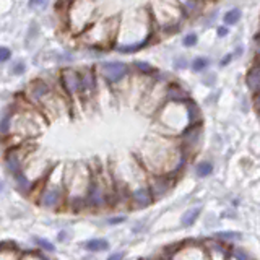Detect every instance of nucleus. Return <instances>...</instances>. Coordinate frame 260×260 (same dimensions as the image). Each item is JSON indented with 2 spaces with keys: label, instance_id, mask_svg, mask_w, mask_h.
I'll list each match as a JSON object with an SVG mask.
<instances>
[{
  "label": "nucleus",
  "instance_id": "nucleus-28",
  "mask_svg": "<svg viewBox=\"0 0 260 260\" xmlns=\"http://www.w3.org/2000/svg\"><path fill=\"white\" fill-rule=\"evenodd\" d=\"M124 221H127V215H116V216H109L108 219H106V224L117 226V224H122Z\"/></svg>",
  "mask_w": 260,
  "mask_h": 260
},
{
  "label": "nucleus",
  "instance_id": "nucleus-11",
  "mask_svg": "<svg viewBox=\"0 0 260 260\" xmlns=\"http://www.w3.org/2000/svg\"><path fill=\"white\" fill-rule=\"evenodd\" d=\"M132 72L135 77H140V78H145V80H153L159 75V69L154 67L153 63L146 62V60H134L132 63Z\"/></svg>",
  "mask_w": 260,
  "mask_h": 260
},
{
  "label": "nucleus",
  "instance_id": "nucleus-30",
  "mask_svg": "<svg viewBox=\"0 0 260 260\" xmlns=\"http://www.w3.org/2000/svg\"><path fill=\"white\" fill-rule=\"evenodd\" d=\"M26 70V65H24L21 60H16L13 65H12V73L13 75H21V73Z\"/></svg>",
  "mask_w": 260,
  "mask_h": 260
},
{
  "label": "nucleus",
  "instance_id": "nucleus-8",
  "mask_svg": "<svg viewBox=\"0 0 260 260\" xmlns=\"http://www.w3.org/2000/svg\"><path fill=\"white\" fill-rule=\"evenodd\" d=\"M154 203V199L150 192L148 181L137 182L134 187H130L128 192V208L130 210H143L148 208Z\"/></svg>",
  "mask_w": 260,
  "mask_h": 260
},
{
  "label": "nucleus",
  "instance_id": "nucleus-20",
  "mask_svg": "<svg viewBox=\"0 0 260 260\" xmlns=\"http://www.w3.org/2000/svg\"><path fill=\"white\" fill-rule=\"evenodd\" d=\"M12 130H13V112L8 111L0 117V137L8 138L12 135Z\"/></svg>",
  "mask_w": 260,
  "mask_h": 260
},
{
  "label": "nucleus",
  "instance_id": "nucleus-4",
  "mask_svg": "<svg viewBox=\"0 0 260 260\" xmlns=\"http://www.w3.org/2000/svg\"><path fill=\"white\" fill-rule=\"evenodd\" d=\"M59 86L62 89V94L67 98V101H80V88H81V77L80 69L75 67H63L59 73Z\"/></svg>",
  "mask_w": 260,
  "mask_h": 260
},
{
  "label": "nucleus",
  "instance_id": "nucleus-27",
  "mask_svg": "<svg viewBox=\"0 0 260 260\" xmlns=\"http://www.w3.org/2000/svg\"><path fill=\"white\" fill-rule=\"evenodd\" d=\"M202 83L205 85L207 88H213L216 85V73L215 72L205 73V75H203V78H202Z\"/></svg>",
  "mask_w": 260,
  "mask_h": 260
},
{
  "label": "nucleus",
  "instance_id": "nucleus-6",
  "mask_svg": "<svg viewBox=\"0 0 260 260\" xmlns=\"http://www.w3.org/2000/svg\"><path fill=\"white\" fill-rule=\"evenodd\" d=\"M177 140H179V145H181L182 151L190 159H193V156L200 150V145L203 142V124L190 125L181 137L177 138Z\"/></svg>",
  "mask_w": 260,
  "mask_h": 260
},
{
  "label": "nucleus",
  "instance_id": "nucleus-2",
  "mask_svg": "<svg viewBox=\"0 0 260 260\" xmlns=\"http://www.w3.org/2000/svg\"><path fill=\"white\" fill-rule=\"evenodd\" d=\"M166 260H210L208 252L203 246V241L187 239L176 242L165 250Z\"/></svg>",
  "mask_w": 260,
  "mask_h": 260
},
{
  "label": "nucleus",
  "instance_id": "nucleus-19",
  "mask_svg": "<svg viewBox=\"0 0 260 260\" xmlns=\"http://www.w3.org/2000/svg\"><path fill=\"white\" fill-rule=\"evenodd\" d=\"M211 65V59L207 55H197L190 60V70L193 73H205Z\"/></svg>",
  "mask_w": 260,
  "mask_h": 260
},
{
  "label": "nucleus",
  "instance_id": "nucleus-22",
  "mask_svg": "<svg viewBox=\"0 0 260 260\" xmlns=\"http://www.w3.org/2000/svg\"><path fill=\"white\" fill-rule=\"evenodd\" d=\"M231 260H254V258H252L247 249L236 244V246H231Z\"/></svg>",
  "mask_w": 260,
  "mask_h": 260
},
{
  "label": "nucleus",
  "instance_id": "nucleus-25",
  "mask_svg": "<svg viewBox=\"0 0 260 260\" xmlns=\"http://www.w3.org/2000/svg\"><path fill=\"white\" fill-rule=\"evenodd\" d=\"M218 18H221V15H218V12H205L202 15V23L205 24V28H210L213 26V24L216 23Z\"/></svg>",
  "mask_w": 260,
  "mask_h": 260
},
{
  "label": "nucleus",
  "instance_id": "nucleus-17",
  "mask_svg": "<svg viewBox=\"0 0 260 260\" xmlns=\"http://www.w3.org/2000/svg\"><path fill=\"white\" fill-rule=\"evenodd\" d=\"M13 182L16 185V189H18V192L24 193V195H29L31 190H32V185H35V182H32V179L28 177L26 171H23V173L13 176Z\"/></svg>",
  "mask_w": 260,
  "mask_h": 260
},
{
  "label": "nucleus",
  "instance_id": "nucleus-9",
  "mask_svg": "<svg viewBox=\"0 0 260 260\" xmlns=\"http://www.w3.org/2000/svg\"><path fill=\"white\" fill-rule=\"evenodd\" d=\"M176 181L177 179H174L169 174H151V176H148V187H150V192L153 195L154 202L165 199L166 195L173 190Z\"/></svg>",
  "mask_w": 260,
  "mask_h": 260
},
{
  "label": "nucleus",
  "instance_id": "nucleus-7",
  "mask_svg": "<svg viewBox=\"0 0 260 260\" xmlns=\"http://www.w3.org/2000/svg\"><path fill=\"white\" fill-rule=\"evenodd\" d=\"M81 77V88H80V101L83 104H88L98 93V72L96 67H83L80 69Z\"/></svg>",
  "mask_w": 260,
  "mask_h": 260
},
{
  "label": "nucleus",
  "instance_id": "nucleus-10",
  "mask_svg": "<svg viewBox=\"0 0 260 260\" xmlns=\"http://www.w3.org/2000/svg\"><path fill=\"white\" fill-rule=\"evenodd\" d=\"M192 96L189 88H187L181 80L173 78L168 83L166 88V103L171 104H185L187 101H190Z\"/></svg>",
  "mask_w": 260,
  "mask_h": 260
},
{
  "label": "nucleus",
  "instance_id": "nucleus-29",
  "mask_svg": "<svg viewBox=\"0 0 260 260\" xmlns=\"http://www.w3.org/2000/svg\"><path fill=\"white\" fill-rule=\"evenodd\" d=\"M12 57V51L7 46H0V63H5L10 60Z\"/></svg>",
  "mask_w": 260,
  "mask_h": 260
},
{
  "label": "nucleus",
  "instance_id": "nucleus-33",
  "mask_svg": "<svg viewBox=\"0 0 260 260\" xmlns=\"http://www.w3.org/2000/svg\"><path fill=\"white\" fill-rule=\"evenodd\" d=\"M124 258H125V252L124 250H117V252H112V254H109L106 260H124Z\"/></svg>",
  "mask_w": 260,
  "mask_h": 260
},
{
  "label": "nucleus",
  "instance_id": "nucleus-3",
  "mask_svg": "<svg viewBox=\"0 0 260 260\" xmlns=\"http://www.w3.org/2000/svg\"><path fill=\"white\" fill-rule=\"evenodd\" d=\"M36 203L46 210H59L62 207H67V190H65L63 179L59 182H52L51 173H49Z\"/></svg>",
  "mask_w": 260,
  "mask_h": 260
},
{
  "label": "nucleus",
  "instance_id": "nucleus-34",
  "mask_svg": "<svg viewBox=\"0 0 260 260\" xmlns=\"http://www.w3.org/2000/svg\"><path fill=\"white\" fill-rule=\"evenodd\" d=\"M59 60H60V62H65V63H72V62H73V55H72L70 52H65V54H62V55L59 57Z\"/></svg>",
  "mask_w": 260,
  "mask_h": 260
},
{
  "label": "nucleus",
  "instance_id": "nucleus-39",
  "mask_svg": "<svg viewBox=\"0 0 260 260\" xmlns=\"http://www.w3.org/2000/svg\"><path fill=\"white\" fill-rule=\"evenodd\" d=\"M255 114H257V119H258V122H260V109H257Z\"/></svg>",
  "mask_w": 260,
  "mask_h": 260
},
{
  "label": "nucleus",
  "instance_id": "nucleus-31",
  "mask_svg": "<svg viewBox=\"0 0 260 260\" xmlns=\"http://www.w3.org/2000/svg\"><path fill=\"white\" fill-rule=\"evenodd\" d=\"M234 60V55H233V52H226L221 59H219V67H228V65H230L231 62Z\"/></svg>",
  "mask_w": 260,
  "mask_h": 260
},
{
  "label": "nucleus",
  "instance_id": "nucleus-24",
  "mask_svg": "<svg viewBox=\"0 0 260 260\" xmlns=\"http://www.w3.org/2000/svg\"><path fill=\"white\" fill-rule=\"evenodd\" d=\"M173 67L176 70H187V69H190V60L187 59L184 54H179L173 59Z\"/></svg>",
  "mask_w": 260,
  "mask_h": 260
},
{
  "label": "nucleus",
  "instance_id": "nucleus-16",
  "mask_svg": "<svg viewBox=\"0 0 260 260\" xmlns=\"http://www.w3.org/2000/svg\"><path fill=\"white\" fill-rule=\"evenodd\" d=\"M241 20H242V10L239 7L228 8L224 13H221V24H224V26H228V28L238 24Z\"/></svg>",
  "mask_w": 260,
  "mask_h": 260
},
{
  "label": "nucleus",
  "instance_id": "nucleus-35",
  "mask_svg": "<svg viewBox=\"0 0 260 260\" xmlns=\"http://www.w3.org/2000/svg\"><path fill=\"white\" fill-rule=\"evenodd\" d=\"M242 54H244V46L239 44V46L233 51V55H234V59H238V57H242Z\"/></svg>",
  "mask_w": 260,
  "mask_h": 260
},
{
  "label": "nucleus",
  "instance_id": "nucleus-13",
  "mask_svg": "<svg viewBox=\"0 0 260 260\" xmlns=\"http://www.w3.org/2000/svg\"><path fill=\"white\" fill-rule=\"evenodd\" d=\"M246 86L250 91V96L260 91V65L252 63L246 73Z\"/></svg>",
  "mask_w": 260,
  "mask_h": 260
},
{
  "label": "nucleus",
  "instance_id": "nucleus-18",
  "mask_svg": "<svg viewBox=\"0 0 260 260\" xmlns=\"http://www.w3.org/2000/svg\"><path fill=\"white\" fill-rule=\"evenodd\" d=\"M213 171H215L213 162L208 161V159H200V161H197L193 165V173H195V176H197L199 179L210 177L211 174H213Z\"/></svg>",
  "mask_w": 260,
  "mask_h": 260
},
{
  "label": "nucleus",
  "instance_id": "nucleus-26",
  "mask_svg": "<svg viewBox=\"0 0 260 260\" xmlns=\"http://www.w3.org/2000/svg\"><path fill=\"white\" fill-rule=\"evenodd\" d=\"M35 244L38 246L39 250H46V252H55V246L47 239L43 238H35Z\"/></svg>",
  "mask_w": 260,
  "mask_h": 260
},
{
  "label": "nucleus",
  "instance_id": "nucleus-37",
  "mask_svg": "<svg viewBox=\"0 0 260 260\" xmlns=\"http://www.w3.org/2000/svg\"><path fill=\"white\" fill-rule=\"evenodd\" d=\"M46 4L44 2H31L29 4V7H44Z\"/></svg>",
  "mask_w": 260,
  "mask_h": 260
},
{
  "label": "nucleus",
  "instance_id": "nucleus-36",
  "mask_svg": "<svg viewBox=\"0 0 260 260\" xmlns=\"http://www.w3.org/2000/svg\"><path fill=\"white\" fill-rule=\"evenodd\" d=\"M69 238H70V236H69V231H60V233H59V241H60V242L67 241Z\"/></svg>",
  "mask_w": 260,
  "mask_h": 260
},
{
  "label": "nucleus",
  "instance_id": "nucleus-38",
  "mask_svg": "<svg viewBox=\"0 0 260 260\" xmlns=\"http://www.w3.org/2000/svg\"><path fill=\"white\" fill-rule=\"evenodd\" d=\"M4 189H5V184H4L2 181H0V192H2Z\"/></svg>",
  "mask_w": 260,
  "mask_h": 260
},
{
  "label": "nucleus",
  "instance_id": "nucleus-32",
  "mask_svg": "<svg viewBox=\"0 0 260 260\" xmlns=\"http://www.w3.org/2000/svg\"><path fill=\"white\" fill-rule=\"evenodd\" d=\"M215 28H216V36L219 39H224L228 35H230V28L224 26V24H218V26H215Z\"/></svg>",
  "mask_w": 260,
  "mask_h": 260
},
{
  "label": "nucleus",
  "instance_id": "nucleus-14",
  "mask_svg": "<svg viewBox=\"0 0 260 260\" xmlns=\"http://www.w3.org/2000/svg\"><path fill=\"white\" fill-rule=\"evenodd\" d=\"M83 249L86 252H91V254H100V252H106L111 249V244L108 239L104 238H93V239H88L83 244Z\"/></svg>",
  "mask_w": 260,
  "mask_h": 260
},
{
  "label": "nucleus",
  "instance_id": "nucleus-15",
  "mask_svg": "<svg viewBox=\"0 0 260 260\" xmlns=\"http://www.w3.org/2000/svg\"><path fill=\"white\" fill-rule=\"evenodd\" d=\"M202 215V205H195L190 208H185V211L181 216V226L182 228H190L199 221V218Z\"/></svg>",
  "mask_w": 260,
  "mask_h": 260
},
{
  "label": "nucleus",
  "instance_id": "nucleus-1",
  "mask_svg": "<svg viewBox=\"0 0 260 260\" xmlns=\"http://www.w3.org/2000/svg\"><path fill=\"white\" fill-rule=\"evenodd\" d=\"M96 72L100 80L112 89L122 85H130L134 77L132 65L122 60H104L96 65Z\"/></svg>",
  "mask_w": 260,
  "mask_h": 260
},
{
  "label": "nucleus",
  "instance_id": "nucleus-21",
  "mask_svg": "<svg viewBox=\"0 0 260 260\" xmlns=\"http://www.w3.org/2000/svg\"><path fill=\"white\" fill-rule=\"evenodd\" d=\"M215 239H218L219 242L226 244V246H236V242L241 241V233L238 231H219L213 236Z\"/></svg>",
  "mask_w": 260,
  "mask_h": 260
},
{
  "label": "nucleus",
  "instance_id": "nucleus-5",
  "mask_svg": "<svg viewBox=\"0 0 260 260\" xmlns=\"http://www.w3.org/2000/svg\"><path fill=\"white\" fill-rule=\"evenodd\" d=\"M32 154V146L26 142L23 145L13 146L5 151V168L13 176L23 173L26 169V158Z\"/></svg>",
  "mask_w": 260,
  "mask_h": 260
},
{
  "label": "nucleus",
  "instance_id": "nucleus-23",
  "mask_svg": "<svg viewBox=\"0 0 260 260\" xmlns=\"http://www.w3.org/2000/svg\"><path fill=\"white\" fill-rule=\"evenodd\" d=\"M181 44L185 47V49H192L199 44V35L195 31H189V32H185V35L182 36L181 39Z\"/></svg>",
  "mask_w": 260,
  "mask_h": 260
},
{
  "label": "nucleus",
  "instance_id": "nucleus-12",
  "mask_svg": "<svg viewBox=\"0 0 260 260\" xmlns=\"http://www.w3.org/2000/svg\"><path fill=\"white\" fill-rule=\"evenodd\" d=\"M179 4V10L185 21L195 20V18H202V15L205 13V4L200 2H177Z\"/></svg>",
  "mask_w": 260,
  "mask_h": 260
}]
</instances>
